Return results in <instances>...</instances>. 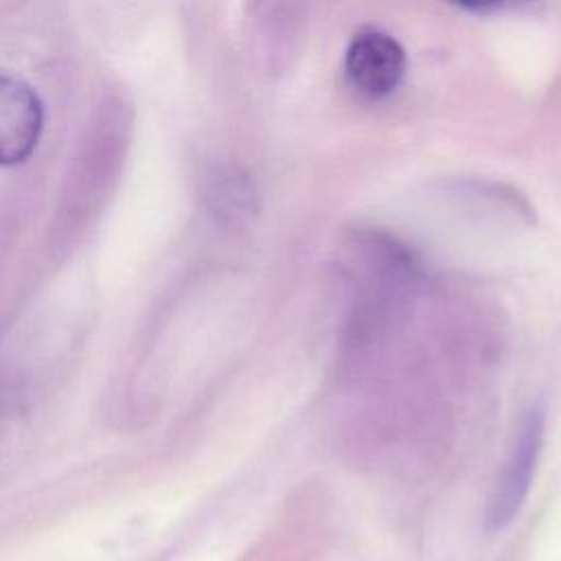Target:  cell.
Instances as JSON below:
<instances>
[{
    "mask_svg": "<svg viewBox=\"0 0 561 561\" xmlns=\"http://www.w3.org/2000/svg\"><path fill=\"white\" fill-rule=\"evenodd\" d=\"M543 434L546 412L541 405H535L522 416L508 458L493 486L486 508V528L491 533L504 530L526 502L537 469V460L543 447Z\"/></svg>",
    "mask_w": 561,
    "mask_h": 561,
    "instance_id": "6da1fadb",
    "label": "cell"
},
{
    "mask_svg": "<svg viewBox=\"0 0 561 561\" xmlns=\"http://www.w3.org/2000/svg\"><path fill=\"white\" fill-rule=\"evenodd\" d=\"M405 50L381 28L357 31L344 53L348 83L366 99H386L405 77Z\"/></svg>",
    "mask_w": 561,
    "mask_h": 561,
    "instance_id": "7a4b0ae2",
    "label": "cell"
},
{
    "mask_svg": "<svg viewBox=\"0 0 561 561\" xmlns=\"http://www.w3.org/2000/svg\"><path fill=\"white\" fill-rule=\"evenodd\" d=\"M206 197L210 210L226 221L245 219L254 210V188L248 175L234 167H224L210 178Z\"/></svg>",
    "mask_w": 561,
    "mask_h": 561,
    "instance_id": "277c9868",
    "label": "cell"
},
{
    "mask_svg": "<svg viewBox=\"0 0 561 561\" xmlns=\"http://www.w3.org/2000/svg\"><path fill=\"white\" fill-rule=\"evenodd\" d=\"M44 129V107L37 92L0 75V167H13L31 158Z\"/></svg>",
    "mask_w": 561,
    "mask_h": 561,
    "instance_id": "3957f363",
    "label": "cell"
}]
</instances>
